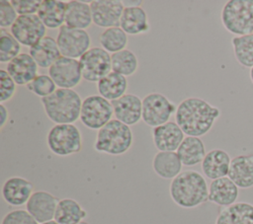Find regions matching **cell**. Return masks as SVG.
Instances as JSON below:
<instances>
[{"label":"cell","instance_id":"cell-7","mask_svg":"<svg viewBox=\"0 0 253 224\" xmlns=\"http://www.w3.org/2000/svg\"><path fill=\"white\" fill-rule=\"evenodd\" d=\"M113 115L111 102L100 95L88 96L82 102L80 120L87 128L99 130L112 120Z\"/></svg>","mask_w":253,"mask_h":224},{"label":"cell","instance_id":"cell-33","mask_svg":"<svg viewBox=\"0 0 253 224\" xmlns=\"http://www.w3.org/2000/svg\"><path fill=\"white\" fill-rule=\"evenodd\" d=\"M233 53L237 62L247 68L253 67V34L231 38Z\"/></svg>","mask_w":253,"mask_h":224},{"label":"cell","instance_id":"cell-30","mask_svg":"<svg viewBox=\"0 0 253 224\" xmlns=\"http://www.w3.org/2000/svg\"><path fill=\"white\" fill-rule=\"evenodd\" d=\"M87 217L86 210L73 198L59 199L54 219L58 224H78Z\"/></svg>","mask_w":253,"mask_h":224},{"label":"cell","instance_id":"cell-22","mask_svg":"<svg viewBox=\"0 0 253 224\" xmlns=\"http://www.w3.org/2000/svg\"><path fill=\"white\" fill-rule=\"evenodd\" d=\"M30 55L41 68H49L61 55L56 40L48 36L30 47Z\"/></svg>","mask_w":253,"mask_h":224},{"label":"cell","instance_id":"cell-6","mask_svg":"<svg viewBox=\"0 0 253 224\" xmlns=\"http://www.w3.org/2000/svg\"><path fill=\"white\" fill-rule=\"evenodd\" d=\"M46 143L53 154L66 157L81 151L82 135L79 128L73 123L55 124L47 133Z\"/></svg>","mask_w":253,"mask_h":224},{"label":"cell","instance_id":"cell-28","mask_svg":"<svg viewBox=\"0 0 253 224\" xmlns=\"http://www.w3.org/2000/svg\"><path fill=\"white\" fill-rule=\"evenodd\" d=\"M176 152L183 166L187 167L202 163L207 154L203 140L196 136H186Z\"/></svg>","mask_w":253,"mask_h":224},{"label":"cell","instance_id":"cell-32","mask_svg":"<svg viewBox=\"0 0 253 224\" xmlns=\"http://www.w3.org/2000/svg\"><path fill=\"white\" fill-rule=\"evenodd\" d=\"M128 38L126 33L120 27L105 29L100 36V44L109 53H116L126 49Z\"/></svg>","mask_w":253,"mask_h":224},{"label":"cell","instance_id":"cell-1","mask_svg":"<svg viewBox=\"0 0 253 224\" xmlns=\"http://www.w3.org/2000/svg\"><path fill=\"white\" fill-rule=\"evenodd\" d=\"M220 110L204 99L191 97L183 100L176 109V123L187 136L207 134L220 116Z\"/></svg>","mask_w":253,"mask_h":224},{"label":"cell","instance_id":"cell-12","mask_svg":"<svg viewBox=\"0 0 253 224\" xmlns=\"http://www.w3.org/2000/svg\"><path fill=\"white\" fill-rule=\"evenodd\" d=\"M48 75L61 89H73L82 78L79 60L60 56L49 68Z\"/></svg>","mask_w":253,"mask_h":224},{"label":"cell","instance_id":"cell-5","mask_svg":"<svg viewBox=\"0 0 253 224\" xmlns=\"http://www.w3.org/2000/svg\"><path fill=\"white\" fill-rule=\"evenodd\" d=\"M224 29L236 37L253 34V0H229L221 10Z\"/></svg>","mask_w":253,"mask_h":224},{"label":"cell","instance_id":"cell-29","mask_svg":"<svg viewBox=\"0 0 253 224\" xmlns=\"http://www.w3.org/2000/svg\"><path fill=\"white\" fill-rule=\"evenodd\" d=\"M97 89L99 95L106 100L112 102L120 99L126 95L127 90V80L126 77L111 71L108 75L102 78L98 84Z\"/></svg>","mask_w":253,"mask_h":224},{"label":"cell","instance_id":"cell-27","mask_svg":"<svg viewBox=\"0 0 253 224\" xmlns=\"http://www.w3.org/2000/svg\"><path fill=\"white\" fill-rule=\"evenodd\" d=\"M182 162L177 152H157L152 160L155 174L165 180H173L182 172Z\"/></svg>","mask_w":253,"mask_h":224},{"label":"cell","instance_id":"cell-14","mask_svg":"<svg viewBox=\"0 0 253 224\" xmlns=\"http://www.w3.org/2000/svg\"><path fill=\"white\" fill-rule=\"evenodd\" d=\"M59 199L45 190L34 191L26 204V210L40 223L54 219L55 210Z\"/></svg>","mask_w":253,"mask_h":224},{"label":"cell","instance_id":"cell-15","mask_svg":"<svg viewBox=\"0 0 253 224\" xmlns=\"http://www.w3.org/2000/svg\"><path fill=\"white\" fill-rule=\"evenodd\" d=\"M116 119L130 126L142 118V100L133 94H126L111 102Z\"/></svg>","mask_w":253,"mask_h":224},{"label":"cell","instance_id":"cell-23","mask_svg":"<svg viewBox=\"0 0 253 224\" xmlns=\"http://www.w3.org/2000/svg\"><path fill=\"white\" fill-rule=\"evenodd\" d=\"M120 28L126 35L145 34L150 30L148 17L145 10L139 7H125L120 21Z\"/></svg>","mask_w":253,"mask_h":224},{"label":"cell","instance_id":"cell-39","mask_svg":"<svg viewBox=\"0 0 253 224\" xmlns=\"http://www.w3.org/2000/svg\"><path fill=\"white\" fill-rule=\"evenodd\" d=\"M42 0H11V4L19 16L38 14Z\"/></svg>","mask_w":253,"mask_h":224},{"label":"cell","instance_id":"cell-26","mask_svg":"<svg viewBox=\"0 0 253 224\" xmlns=\"http://www.w3.org/2000/svg\"><path fill=\"white\" fill-rule=\"evenodd\" d=\"M93 23L90 3L71 0L66 2L65 25L79 30H85Z\"/></svg>","mask_w":253,"mask_h":224},{"label":"cell","instance_id":"cell-13","mask_svg":"<svg viewBox=\"0 0 253 224\" xmlns=\"http://www.w3.org/2000/svg\"><path fill=\"white\" fill-rule=\"evenodd\" d=\"M93 23L100 28L120 27L125 6L121 0H94L90 2Z\"/></svg>","mask_w":253,"mask_h":224},{"label":"cell","instance_id":"cell-11","mask_svg":"<svg viewBox=\"0 0 253 224\" xmlns=\"http://www.w3.org/2000/svg\"><path fill=\"white\" fill-rule=\"evenodd\" d=\"M45 32L46 28L37 14L19 16L10 29L13 37L21 44L29 47L44 37Z\"/></svg>","mask_w":253,"mask_h":224},{"label":"cell","instance_id":"cell-16","mask_svg":"<svg viewBox=\"0 0 253 224\" xmlns=\"http://www.w3.org/2000/svg\"><path fill=\"white\" fill-rule=\"evenodd\" d=\"M154 146L161 152H175L185 138V133L176 121L156 126L152 131Z\"/></svg>","mask_w":253,"mask_h":224},{"label":"cell","instance_id":"cell-10","mask_svg":"<svg viewBox=\"0 0 253 224\" xmlns=\"http://www.w3.org/2000/svg\"><path fill=\"white\" fill-rule=\"evenodd\" d=\"M56 42L62 56L80 58L91 47V38L85 30L73 29L63 25L58 30Z\"/></svg>","mask_w":253,"mask_h":224},{"label":"cell","instance_id":"cell-9","mask_svg":"<svg viewBox=\"0 0 253 224\" xmlns=\"http://www.w3.org/2000/svg\"><path fill=\"white\" fill-rule=\"evenodd\" d=\"M82 78L88 82H99L112 70L111 54L102 47H91L79 58Z\"/></svg>","mask_w":253,"mask_h":224},{"label":"cell","instance_id":"cell-36","mask_svg":"<svg viewBox=\"0 0 253 224\" xmlns=\"http://www.w3.org/2000/svg\"><path fill=\"white\" fill-rule=\"evenodd\" d=\"M16 92V83L7 70H0V102L3 104L13 98Z\"/></svg>","mask_w":253,"mask_h":224},{"label":"cell","instance_id":"cell-8","mask_svg":"<svg viewBox=\"0 0 253 224\" xmlns=\"http://www.w3.org/2000/svg\"><path fill=\"white\" fill-rule=\"evenodd\" d=\"M177 107L163 94L150 93L142 100V120L153 128L169 121Z\"/></svg>","mask_w":253,"mask_h":224},{"label":"cell","instance_id":"cell-19","mask_svg":"<svg viewBox=\"0 0 253 224\" xmlns=\"http://www.w3.org/2000/svg\"><path fill=\"white\" fill-rule=\"evenodd\" d=\"M238 188L228 177L213 180L209 186V200L216 205L227 207L236 202Z\"/></svg>","mask_w":253,"mask_h":224},{"label":"cell","instance_id":"cell-41","mask_svg":"<svg viewBox=\"0 0 253 224\" xmlns=\"http://www.w3.org/2000/svg\"><path fill=\"white\" fill-rule=\"evenodd\" d=\"M123 4L125 7H139L142 4V1H123Z\"/></svg>","mask_w":253,"mask_h":224},{"label":"cell","instance_id":"cell-34","mask_svg":"<svg viewBox=\"0 0 253 224\" xmlns=\"http://www.w3.org/2000/svg\"><path fill=\"white\" fill-rule=\"evenodd\" d=\"M21 43L5 29L0 31V62L9 63L20 54Z\"/></svg>","mask_w":253,"mask_h":224},{"label":"cell","instance_id":"cell-24","mask_svg":"<svg viewBox=\"0 0 253 224\" xmlns=\"http://www.w3.org/2000/svg\"><path fill=\"white\" fill-rule=\"evenodd\" d=\"M214 224H253V204L240 201L224 207Z\"/></svg>","mask_w":253,"mask_h":224},{"label":"cell","instance_id":"cell-40","mask_svg":"<svg viewBox=\"0 0 253 224\" xmlns=\"http://www.w3.org/2000/svg\"><path fill=\"white\" fill-rule=\"evenodd\" d=\"M0 128H3L9 118V112L4 104H0Z\"/></svg>","mask_w":253,"mask_h":224},{"label":"cell","instance_id":"cell-37","mask_svg":"<svg viewBox=\"0 0 253 224\" xmlns=\"http://www.w3.org/2000/svg\"><path fill=\"white\" fill-rule=\"evenodd\" d=\"M1 224H40L27 210L16 209L8 212Z\"/></svg>","mask_w":253,"mask_h":224},{"label":"cell","instance_id":"cell-42","mask_svg":"<svg viewBox=\"0 0 253 224\" xmlns=\"http://www.w3.org/2000/svg\"><path fill=\"white\" fill-rule=\"evenodd\" d=\"M250 79H251V81L253 83V67L250 68Z\"/></svg>","mask_w":253,"mask_h":224},{"label":"cell","instance_id":"cell-43","mask_svg":"<svg viewBox=\"0 0 253 224\" xmlns=\"http://www.w3.org/2000/svg\"><path fill=\"white\" fill-rule=\"evenodd\" d=\"M42 224H58L55 220H51V221H48V222H45V223H42Z\"/></svg>","mask_w":253,"mask_h":224},{"label":"cell","instance_id":"cell-44","mask_svg":"<svg viewBox=\"0 0 253 224\" xmlns=\"http://www.w3.org/2000/svg\"><path fill=\"white\" fill-rule=\"evenodd\" d=\"M78 224H89V223H88V222H86V221H84V220H83V221H81V222H80V223H78Z\"/></svg>","mask_w":253,"mask_h":224},{"label":"cell","instance_id":"cell-17","mask_svg":"<svg viewBox=\"0 0 253 224\" xmlns=\"http://www.w3.org/2000/svg\"><path fill=\"white\" fill-rule=\"evenodd\" d=\"M33 193V184L22 177H11L7 179L2 186V196L4 200L12 206L27 204Z\"/></svg>","mask_w":253,"mask_h":224},{"label":"cell","instance_id":"cell-21","mask_svg":"<svg viewBox=\"0 0 253 224\" xmlns=\"http://www.w3.org/2000/svg\"><path fill=\"white\" fill-rule=\"evenodd\" d=\"M230 156L222 149H212L209 151L202 164L204 175L211 181L227 177L230 167Z\"/></svg>","mask_w":253,"mask_h":224},{"label":"cell","instance_id":"cell-25","mask_svg":"<svg viewBox=\"0 0 253 224\" xmlns=\"http://www.w3.org/2000/svg\"><path fill=\"white\" fill-rule=\"evenodd\" d=\"M66 2L60 0H42L38 16L45 28L53 30L65 25Z\"/></svg>","mask_w":253,"mask_h":224},{"label":"cell","instance_id":"cell-20","mask_svg":"<svg viewBox=\"0 0 253 224\" xmlns=\"http://www.w3.org/2000/svg\"><path fill=\"white\" fill-rule=\"evenodd\" d=\"M227 177L240 188L253 187V153L232 158Z\"/></svg>","mask_w":253,"mask_h":224},{"label":"cell","instance_id":"cell-18","mask_svg":"<svg viewBox=\"0 0 253 224\" xmlns=\"http://www.w3.org/2000/svg\"><path fill=\"white\" fill-rule=\"evenodd\" d=\"M38 67L30 53H20L7 64V72L16 85L23 86L28 85L38 76Z\"/></svg>","mask_w":253,"mask_h":224},{"label":"cell","instance_id":"cell-3","mask_svg":"<svg viewBox=\"0 0 253 224\" xmlns=\"http://www.w3.org/2000/svg\"><path fill=\"white\" fill-rule=\"evenodd\" d=\"M82 102L76 91L61 88L42 99L46 116L56 124L73 123L80 118Z\"/></svg>","mask_w":253,"mask_h":224},{"label":"cell","instance_id":"cell-2","mask_svg":"<svg viewBox=\"0 0 253 224\" xmlns=\"http://www.w3.org/2000/svg\"><path fill=\"white\" fill-rule=\"evenodd\" d=\"M172 200L180 207L195 208L209 200V186L202 174L194 170L182 171L169 187Z\"/></svg>","mask_w":253,"mask_h":224},{"label":"cell","instance_id":"cell-31","mask_svg":"<svg viewBox=\"0 0 253 224\" xmlns=\"http://www.w3.org/2000/svg\"><path fill=\"white\" fill-rule=\"evenodd\" d=\"M112 71L119 73L125 77L131 76L138 68V60L136 55L129 49H124L111 54Z\"/></svg>","mask_w":253,"mask_h":224},{"label":"cell","instance_id":"cell-35","mask_svg":"<svg viewBox=\"0 0 253 224\" xmlns=\"http://www.w3.org/2000/svg\"><path fill=\"white\" fill-rule=\"evenodd\" d=\"M27 88L42 99L51 95L57 89L53 80L49 75L46 74L38 75L31 83L27 85Z\"/></svg>","mask_w":253,"mask_h":224},{"label":"cell","instance_id":"cell-38","mask_svg":"<svg viewBox=\"0 0 253 224\" xmlns=\"http://www.w3.org/2000/svg\"><path fill=\"white\" fill-rule=\"evenodd\" d=\"M18 17L19 15L11 4V1H0V27L2 29L12 27Z\"/></svg>","mask_w":253,"mask_h":224},{"label":"cell","instance_id":"cell-4","mask_svg":"<svg viewBox=\"0 0 253 224\" xmlns=\"http://www.w3.org/2000/svg\"><path fill=\"white\" fill-rule=\"evenodd\" d=\"M133 142L130 127L114 118L98 130L94 149L97 152L113 156L126 153Z\"/></svg>","mask_w":253,"mask_h":224}]
</instances>
